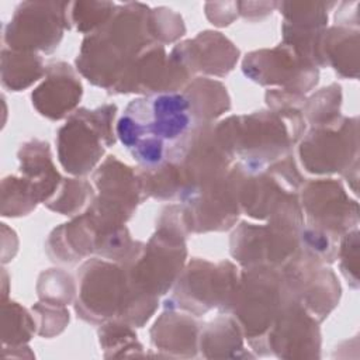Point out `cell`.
I'll list each match as a JSON object with an SVG mask.
<instances>
[{"instance_id": "cell-1", "label": "cell", "mask_w": 360, "mask_h": 360, "mask_svg": "<svg viewBox=\"0 0 360 360\" xmlns=\"http://www.w3.org/2000/svg\"><path fill=\"white\" fill-rule=\"evenodd\" d=\"M149 8L142 3L117 4L103 27L84 37L76 68L91 84L111 93L135 58L156 44L148 30Z\"/></svg>"}, {"instance_id": "cell-2", "label": "cell", "mask_w": 360, "mask_h": 360, "mask_svg": "<svg viewBox=\"0 0 360 360\" xmlns=\"http://www.w3.org/2000/svg\"><path fill=\"white\" fill-rule=\"evenodd\" d=\"M194 124L183 93L142 96L127 105L115 135L141 167H152L166 160Z\"/></svg>"}, {"instance_id": "cell-3", "label": "cell", "mask_w": 360, "mask_h": 360, "mask_svg": "<svg viewBox=\"0 0 360 360\" xmlns=\"http://www.w3.org/2000/svg\"><path fill=\"white\" fill-rule=\"evenodd\" d=\"M77 281L75 311L93 325L117 319L142 328L159 305V297L131 284L122 264L101 257L86 260L77 271Z\"/></svg>"}, {"instance_id": "cell-4", "label": "cell", "mask_w": 360, "mask_h": 360, "mask_svg": "<svg viewBox=\"0 0 360 360\" xmlns=\"http://www.w3.org/2000/svg\"><path fill=\"white\" fill-rule=\"evenodd\" d=\"M187 233L180 205L166 207L160 212L155 233L143 245L142 252L124 266L131 284L155 297L169 292L186 266Z\"/></svg>"}, {"instance_id": "cell-5", "label": "cell", "mask_w": 360, "mask_h": 360, "mask_svg": "<svg viewBox=\"0 0 360 360\" xmlns=\"http://www.w3.org/2000/svg\"><path fill=\"white\" fill-rule=\"evenodd\" d=\"M304 214L300 197L280 212L257 225L242 221L229 239L231 256L243 267H273L281 270L300 250V231Z\"/></svg>"}, {"instance_id": "cell-6", "label": "cell", "mask_w": 360, "mask_h": 360, "mask_svg": "<svg viewBox=\"0 0 360 360\" xmlns=\"http://www.w3.org/2000/svg\"><path fill=\"white\" fill-rule=\"evenodd\" d=\"M215 134L232 159L248 165H269L290 153L297 143L288 125L273 111L231 115L214 124Z\"/></svg>"}, {"instance_id": "cell-7", "label": "cell", "mask_w": 360, "mask_h": 360, "mask_svg": "<svg viewBox=\"0 0 360 360\" xmlns=\"http://www.w3.org/2000/svg\"><path fill=\"white\" fill-rule=\"evenodd\" d=\"M291 300L281 270L248 267L239 274L228 314L238 322L253 350Z\"/></svg>"}, {"instance_id": "cell-8", "label": "cell", "mask_w": 360, "mask_h": 360, "mask_svg": "<svg viewBox=\"0 0 360 360\" xmlns=\"http://www.w3.org/2000/svg\"><path fill=\"white\" fill-rule=\"evenodd\" d=\"M115 104H103L93 110L77 108L68 117L56 135L58 159L65 172L79 177L93 172L105 148L115 143Z\"/></svg>"}, {"instance_id": "cell-9", "label": "cell", "mask_w": 360, "mask_h": 360, "mask_svg": "<svg viewBox=\"0 0 360 360\" xmlns=\"http://www.w3.org/2000/svg\"><path fill=\"white\" fill-rule=\"evenodd\" d=\"M238 267L229 260L212 263L194 257L172 287L165 308L201 316L211 309L228 314L239 283Z\"/></svg>"}, {"instance_id": "cell-10", "label": "cell", "mask_w": 360, "mask_h": 360, "mask_svg": "<svg viewBox=\"0 0 360 360\" xmlns=\"http://www.w3.org/2000/svg\"><path fill=\"white\" fill-rule=\"evenodd\" d=\"M166 160L174 165L180 176V202L204 187L224 179L233 162L221 145L214 124L197 122L170 150Z\"/></svg>"}, {"instance_id": "cell-11", "label": "cell", "mask_w": 360, "mask_h": 360, "mask_svg": "<svg viewBox=\"0 0 360 360\" xmlns=\"http://www.w3.org/2000/svg\"><path fill=\"white\" fill-rule=\"evenodd\" d=\"M298 143V156L308 173L345 174L359 165L357 117H340L333 124L311 127Z\"/></svg>"}, {"instance_id": "cell-12", "label": "cell", "mask_w": 360, "mask_h": 360, "mask_svg": "<svg viewBox=\"0 0 360 360\" xmlns=\"http://www.w3.org/2000/svg\"><path fill=\"white\" fill-rule=\"evenodd\" d=\"M69 1H22L3 28V44L24 52L52 53L60 44Z\"/></svg>"}, {"instance_id": "cell-13", "label": "cell", "mask_w": 360, "mask_h": 360, "mask_svg": "<svg viewBox=\"0 0 360 360\" xmlns=\"http://www.w3.org/2000/svg\"><path fill=\"white\" fill-rule=\"evenodd\" d=\"M242 72L262 86H280L300 94L312 90L319 80V69L285 44L249 52L242 60Z\"/></svg>"}, {"instance_id": "cell-14", "label": "cell", "mask_w": 360, "mask_h": 360, "mask_svg": "<svg viewBox=\"0 0 360 360\" xmlns=\"http://www.w3.org/2000/svg\"><path fill=\"white\" fill-rule=\"evenodd\" d=\"M318 323L297 301L291 300L253 350L259 356L271 354L280 359H318L321 356Z\"/></svg>"}, {"instance_id": "cell-15", "label": "cell", "mask_w": 360, "mask_h": 360, "mask_svg": "<svg viewBox=\"0 0 360 360\" xmlns=\"http://www.w3.org/2000/svg\"><path fill=\"white\" fill-rule=\"evenodd\" d=\"M305 225L322 229L338 238L357 228L359 204L352 200L343 186L333 179L309 180L298 193Z\"/></svg>"}, {"instance_id": "cell-16", "label": "cell", "mask_w": 360, "mask_h": 360, "mask_svg": "<svg viewBox=\"0 0 360 360\" xmlns=\"http://www.w3.org/2000/svg\"><path fill=\"white\" fill-rule=\"evenodd\" d=\"M281 273L292 300L318 322L326 319L339 304L342 288L326 264L316 263L298 250Z\"/></svg>"}, {"instance_id": "cell-17", "label": "cell", "mask_w": 360, "mask_h": 360, "mask_svg": "<svg viewBox=\"0 0 360 360\" xmlns=\"http://www.w3.org/2000/svg\"><path fill=\"white\" fill-rule=\"evenodd\" d=\"M191 79L194 77L187 69L166 53L163 45L152 44L135 58L111 93L142 96L177 93Z\"/></svg>"}, {"instance_id": "cell-18", "label": "cell", "mask_w": 360, "mask_h": 360, "mask_svg": "<svg viewBox=\"0 0 360 360\" xmlns=\"http://www.w3.org/2000/svg\"><path fill=\"white\" fill-rule=\"evenodd\" d=\"M180 208L188 233L222 232L235 226L240 208L229 172L224 179L186 198Z\"/></svg>"}, {"instance_id": "cell-19", "label": "cell", "mask_w": 360, "mask_h": 360, "mask_svg": "<svg viewBox=\"0 0 360 360\" xmlns=\"http://www.w3.org/2000/svg\"><path fill=\"white\" fill-rule=\"evenodd\" d=\"M170 58L194 76L197 73L226 76L239 59V49L218 31H202L194 38L174 45Z\"/></svg>"}, {"instance_id": "cell-20", "label": "cell", "mask_w": 360, "mask_h": 360, "mask_svg": "<svg viewBox=\"0 0 360 360\" xmlns=\"http://www.w3.org/2000/svg\"><path fill=\"white\" fill-rule=\"evenodd\" d=\"M82 96L83 86L77 72L59 60L46 66L44 80L31 93V101L42 117L59 121L76 111Z\"/></svg>"}, {"instance_id": "cell-21", "label": "cell", "mask_w": 360, "mask_h": 360, "mask_svg": "<svg viewBox=\"0 0 360 360\" xmlns=\"http://www.w3.org/2000/svg\"><path fill=\"white\" fill-rule=\"evenodd\" d=\"M93 181L98 191L94 200L129 219L145 200L138 173L115 156H107L94 170Z\"/></svg>"}, {"instance_id": "cell-22", "label": "cell", "mask_w": 360, "mask_h": 360, "mask_svg": "<svg viewBox=\"0 0 360 360\" xmlns=\"http://www.w3.org/2000/svg\"><path fill=\"white\" fill-rule=\"evenodd\" d=\"M200 329L194 315L166 308L150 329V343L163 356L195 357Z\"/></svg>"}, {"instance_id": "cell-23", "label": "cell", "mask_w": 360, "mask_h": 360, "mask_svg": "<svg viewBox=\"0 0 360 360\" xmlns=\"http://www.w3.org/2000/svg\"><path fill=\"white\" fill-rule=\"evenodd\" d=\"M17 158L21 176L35 186L41 202H48L63 180L52 162L49 143L41 139H30L20 146Z\"/></svg>"}, {"instance_id": "cell-24", "label": "cell", "mask_w": 360, "mask_h": 360, "mask_svg": "<svg viewBox=\"0 0 360 360\" xmlns=\"http://www.w3.org/2000/svg\"><path fill=\"white\" fill-rule=\"evenodd\" d=\"M321 59L323 68L330 66L345 79L359 75V31L333 25L325 28L321 37Z\"/></svg>"}, {"instance_id": "cell-25", "label": "cell", "mask_w": 360, "mask_h": 360, "mask_svg": "<svg viewBox=\"0 0 360 360\" xmlns=\"http://www.w3.org/2000/svg\"><path fill=\"white\" fill-rule=\"evenodd\" d=\"M243 333L229 314H221L200 329L198 350L205 359L253 357L245 350Z\"/></svg>"}, {"instance_id": "cell-26", "label": "cell", "mask_w": 360, "mask_h": 360, "mask_svg": "<svg viewBox=\"0 0 360 360\" xmlns=\"http://www.w3.org/2000/svg\"><path fill=\"white\" fill-rule=\"evenodd\" d=\"M183 96L187 98L191 117L197 124H214L217 118L231 110L226 87L214 79L194 77L184 87Z\"/></svg>"}, {"instance_id": "cell-27", "label": "cell", "mask_w": 360, "mask_h": 360, "mask_svg": "<svg viewBox=\"0 0 360 360\" xmlns=\"http://www.w3.org/2000/svg\"><path fill=\"white\" fill-rule=\"evenodd\" d=\"M46 68L38 53L3 46L0 77L6 90L21 91L45 76Z\"/></svg>"}, {"instance_id": "cell-28", "label": "cell", "mask_w": 360, "mask_h": 360, "mask_svg": "<svg viewBox=\"0 0 360 360\" xmlns=\"http://www.w3.org/2000/svg\"><path fill=\"white\" fill-rule=\"evenodd\" d=\"M41 202L35 186L24 176H7L1 180V217L17 218L32 212Z\"/></svg>"}, {"instance_id": "cell-29", "label": "cell", "mask_w": 360, "mask_h": 360, "mask_svg": "<svg viewBox=\"0 0 360 360\" xmlns=\"http://www.w3.org/2000/svg\"><path fill=\"white\" fill-rule=\"evenodd\" d=\"M37 330L32 312H28L18 302L1 300V342L6 347L27 345Z\"/></svg>"}, {"instance_id": "cell-30", "label": "cell", "mask_w": 360, "mask_h": 360, "mask_svg": "<svg viewBox=\"0 0 360 360\" xmlns=\"http://www.w3.org/2000/svg\"><path fill=\"white\" fill-rule=\"evenodd\" d=\"M98 342L104 357L143 356V346L132 326L122 321H108L98 328Z\"/></svg>"}, {"instance_id": "cell-31", "label": "cell", "mask_w": 360, "mask_h": 360, "mask_svg": "<svg viewBox=\"0 0 360 360\" xmlns=\"http://www.w3.org/2000/svg\"><path fill=\"white\" fill-rule=\"evenodd\" d=\"M94 190L86 179H63L55 195L44 205L62 215L76 217L93 201Z\"/></svg>"}, {"instance_id": "cell-32", "label": "cell", "mask_w": 360, "mask_h": 360, "mask_svg": "<svg viewBox=\"0 0 360 360\" xmlns=\"http://www.w3.org/2000/svg\"><path fill=\"white\" fill-rule=\"evenodd\" d=\"M336 3L325 1H281L277 8L284 17V24L298 30H323L328 22V11Z\"/></svg>"}, {"instance_id": "cell-33", "label": "cell", "mask_w": 360, "mask_h": 360, "mask_svg": "<svg viewBox=\"0 0 360 360\" xmlns=\"http://www.w3.org/2000/svg\"><path fill=\"white\" fill-rule=\"evenodd\" d=\"M340 104L342 89L339 84L333 83L305 98V103L302 105V114L307 124H309L311 127L329 125L336 122L342 117Z\"/></svg>"}, {"instance_id": "cell-34", "label": "cell", "mask_w": 360, "mask_h": 360, "mask_svg": "<svg viewBox=\"0 0 360 360\" xmlns=\"http://www.w3.org/2000/svg\"><path fill=\"white\" fill-rule=\"evenodd\" d=\"M117 4L112 1H69V27L83 34H93L100 30L114 14Z\"/></svg>"}, {"instance_id": "cell-35", "label": "cell", "mask_w": 360, "mask_h": 360, "mask_svg": "<svg viewBox=\"0 0 360 360\" xmlns=\"http://www.w3.org/2000/svg\"><path fill=\"white\" fill-rule=\"evenodd\" d=\"M339 240L329 232L304 224L300 231V252L316 263L330 264L338 259Z\"/></svg>"}, {"instance_id": "cell-36", "label": "cell", "mask_w": 360, "mask_h": 360, "mask_svg": "<svg viewBox=\"0 0 360 360\" xmlns=\"http://www.w3.org/2000/svg\"><path fill=\"white\" fill-rule=\"evenodd\" d=\"M37 294L39 301L69 305L77 294V287L69 273L60 269H48L38 277Z\"/></svg>"}, {"instance_id": "cell-37", "label": "cell", "mask_w": 360, "mask_h": 360, "mask_svg": "<svg viewBox=\"0 0 360 360\" xmlns=\"http://www.w3.org/2000/svg\"><path fill=\"white\" fill-rule=\"evenodd\" d=\"M148 30L150 38L163 46L180 39L186 34V25L181 15L167 7L149 8Z\"/></svg>"}, {"instance_id": "cell-38", "label": "cell", "mask_w": 360, "mask_h": 360, "mask_svg": "<svg viewBox=\"0 0 360 360\" xmlns=\"http://www.w3.org/2000/svg\"><path fill=\"white\" fill-rule=\"evenodd\" d=\"M31 312L37 322L39 336L51 339L65 330L69 323V311L66 305L39 301L32 305Z\"/></svg>"}, {"instance_id": "cell-39", "label": "cell", "mask_w": 360, "mask_h": 360, "mask_svg": "<svg viewBox=\"0 0 360 360\" xmlns=\"http://www.w3.org/2000/svg\"><path fill=\"white\" fill-rule=\"evenodd\" d=\"M338 259L340 271L353 287H359V231L352 229L340 238L338 248Z\"/></svg>"}, {"instance_id": "cell-40", "label": "cell", "mask_w": 360, "mask_h": 360, "mask_svg": "<svg viewBox=\"0 0 360 360\" xmlns=\"http://www.w3.org/2000/svg\"><path fill=\"white\" fill-rule=\"evenodd\" d=\"M207 18L217 27L229 25L239 15L238 1H219L205 4Z\"/></svg>"}, {"instance_id": "cell-41", "label": "cell", "mask_w": 360, "mask_h": 360, "mask_svg": "<svg viewBox=\"0 0 360 360\" xmlns=\"http://www.w3.org/2000/svg\"><path fill=\"white\" fill-rule=\"evenodd\" d=\"M238 6L239 15L250 21H257L271 14V11L277 7V1H238Z\"/></svg>"}]
</instances>
